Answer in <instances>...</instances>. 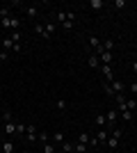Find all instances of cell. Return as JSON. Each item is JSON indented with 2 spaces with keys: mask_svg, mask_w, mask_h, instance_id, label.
Returning <instances> with one entry per match:
<instances>
[{
  "mask_svg": "<svg viewBox=\"0 0 137 153\" xmlns=\"http://www.w3.org/2000/svg\"><path fill=\"white\" fill-rule=\"evenodd\" d=\"M101 73H103L105 82H112V80H114V71H112V64H101Z\"/></svg>",
  "mask_w": 137,
  "mask_h": 153,
  "instance_id": "4",
  "label": "cell"
},
{
  "mask_svg": "<svg viewBox=\"0 0 137 153\" xmlns=\"http://www.w3.org/2000/svg\"><path fill=\"white\" fill-rule=\"evenodd\" d=\"M119 114L124 117V121H133V119H135V117H133V112H130V110H121Z\"/></svg>",
  "mask_w": 137,
  "mask_h": 153,
  "instance_id": "28",
  "label": "cell"
},
{
  "mask_svg": "<svg viewBox=\"0 0 137 153\" xmlns=\"http://www.w3.org/2000/svg\"><path fill=\"white\" fill-rule=\"evenodd\" d=\"M25 123L23 121H16V137H25Z\"/></svg>",
  "mask_w": 137,
  "mask_h": 153,
  "instance_id": "17",
  "label": "cell"
},
{
  "mask_svg": "<svg viewBox=\"0 0 137 153\" xmlns=\"http://www.w3.org/2000/svg\"><path fill=\"white\" fill-rule=\"evenodd\" d=\"M64 142H66V135L62 133V130H57V133H53V144H55V146H57V149L62 146Z\"/></svg>",
  "mask_w": 137,
  "mask_h": 153,
  "instance_id": "8",
  "label": "cell"
},
{
  "mask_svg": "<svg viewBox=\"0 0 137 153\" xmlns=\"http://www.w3.org/2000/svg\"><path fill=\"white\" fill-rule=\"evenodd\" d=\"M112 89H114V94H124V85L119 82V80H112Z\"/></svg>",
  "mask_w": 137,
  "mask_h": 153,
  "instance_id": "22",
  "label": "cell"
},
{
  "mask_svg": "<svg viewBox=\"0 0 137 153\" xmlns=\"http://www.w3.org/2000/svg\"><path fill=\"white\" fill-rule=\"evenodd\" d=\"M114 7H117V9H124L126 2H124V0H114Z\"/></svg>",
  "mask_w": 137,
  "mask_h": 153,
  "instance_id": "37",
  "label": "cell"
},
{
  "mask_svg": "<svg viewBox=\"0 0 137 153\" xmlns=\"http://www.w3.org/2000/svg\"><path fill=\"white\" fill-rule=\"evenodd\" d=\"M7 59H9V53H7V51H2V48H0V62H7Z\"/></svg>",
  "mask_w": 137,
  "mask_h": 153,
  "instance_id": "34",
  "label": "cell"
},
{
  "mask_svg": "<svg viewBox=\"0 0 137 153\" xmlns=\"http://www.w3.org/2000/svg\"><path fill=\"white\" fill-rule=\"evenodd\" d=\"M105 2L103 0H89V9H94V12H98V9H103Z\"/></svg>",
  "mask_w": 137,
  "mask_h": 153,
  "instance_id": "14",
  "label": "cell"
},
{
  "mask_svg": "<svg viewBox=\"0 0 137 153\" xmlns=\"http://www.w3.org/2000/svg\"><path fill=\"white\" fill-rule=\"evenodd\" d=\"M96 55H98V59H101V64H112L114 62V53H110V51H96Z\"/></svg>",
  "mask_w": 137,
  "mask_h": 153,
  "instance_id": "3",
  "label": "cell"
},
{
  "mask_svg": "<svg viewBox=\"0 0 137 153\" xmlns=\"http://www.w3.org/2000/svg\"><path fill=\"white\" fill-rule=\"evenodd\" d=\"M34 32H37L39 37H44V34H46V27H44V23H37V25H34Z\"/></svg>",
  "mask_w": 137,
  "mask_h": 153,
  "instance_id": "31",
  "label": "cell"
},
{
  "mask_svg": "<svg viewBox=\"0 0 137 153\" xmlns=\"http://www.w3.org/2000/svg\"><path fill=\"white\" fill-rule=\"evenodd\" d=\"M105 119H107V126L117 128V119H119V112H117V110H107V114H105Z\"/></svg>",
  "mask_w": 137,
  "mask_h": 153,
  "instance_id": "5",
  "label": "cell"
},
{
  "mask_svg": "<svg viewBox=\"0 0 137 153\" xmlns=\"http://www.w3.org/2000/svg\"><path fill=\"white\" fill-rule=\"evenodd\" d=\"M12 19V16H9ZM9 19H0V27H5V30H9Z\"/></svg>",
  "mask_w": 137,
  "mask_h": 153,
  "instance_id": "35",
  "label": "cell"
},
{
  "mask_svg": "<svg viewBox=\"0 0 137 153\" xmlns=\"http://www.w3.org/2000/svg\"><path fill=\"white\" fill-rule=\"evenodd\" d=\"M44 27H46V34H44V39H50L53 34H55V30H57V23H53V21H48V23H44Z\"/></svg>",
  "mask_w": 137,
  "mask_h": 153,
  "instance_id": "6",
  "label": "cell"
},
{
  "mask_svg": "<svg viewBox=\"0 0 137 153\" xmlns=\"http://www.w3.org/2000/svg\"><path fill=\"white\" fill-rule=\"evenodd\" d=\"M91 153H98V151H91Z\"/></svg>",
  "mask_w": 137,
  "mask_h": 153,
  "instance_id": "42",
  "label": "cell"
},
{
  "mask_svg": "<svg viewBox=\"0 0 137 153\" xmlns=\"http://www.w3.org/2000/svg\"><path fill=\"white\" fill-rule=\"evenodd\" d=\"M0 149H2V153H14V142L12 140H5L2 144H0Z\"/></svg>",
  "mask_w": 137,
  "mask_h": 153,
  "instance_id": "12",
  "label": "cell"
},
{
  "mask_svg": "<svg viewBox=\"0 0 137 153\" xmlns=\"http://www.w3.org/2000/svg\"><path fill=\"white\" fill-rule=\"evenodd\" d=\"M12 41H14V44H21V41H23V34H21V30H12Z\"/></svg>",
  "mask_w": 137,
  "mask_h": 153,
  "instance_id": "24",
  "label": "cell"
},
{
  "mask_svg": "<svg viewBox=\"0 0 137 153\" xmlns=\"http://www.w3.org/2000/svg\"><path fill=\"white\" fill-rule=\"evenodd\" d=\"M114 46H117V44H114V41H112V39H105V41H101V48H103V51H114Z\"/></svg>",
  "mask_w": 137,
  "mask_h": 153,
  "instance_id": "15",
  "label": "cell"
},
{
  "mask_svg": "<svg viewBox=\"0 0 137 153\" xmlns=\"http://www.w3.org/2000/svg\"><path fill=\"white\" fill-rule=\"evenodd\" d=\"M0 144H2V142H0Z\"/></svg>",
  "mask_w": 137,
  "mask_h": 153,
  "instance_id": "43",
  "label": "cell"
},
{
  "mask_svg": "<svg viewBox=\"0 0 137 153\" xmlns=\"http://www.w3.org/2000/svg\"><path fill=\"white\" fill-rule=\"evenodd\" d=\"M133 71H135V76H137V59L133 62Z\"/></svg>",
  "mask_w": 137,
  "mask_h": 153,
  "instance_id": "40",
  "label": "cell"
},
{
  "mask_svg": "<svg viewBox=\"0 0 137 153\" xmlns=\"http://www.w3.org/2000/svg\"><path fill=\"white\" fill-rule=\"evenodd\" d=\"M89 137H91L89 133H80L78 135V142H80V144H89Z\"/></svg>",
  "mask_w": 137,
  "mask_h": 153,
  "instance_id": "29",
  "label": "cell"
},
{
  "mask_svg": "<svg viewBox=\"0 0 137 153\" xmlns=\"http://www.w3.org/2000/svg\"><path fill=\"white\" fill-rule=\"evenodd\" d=\"M103 91H105V96H110V98H114V96H117V94H114V89H112V85L105 82V80H103Z\"/></svg>",
  "mask_w": 137,
  "mask_h": 153,
  "instance_id": "20",
  "label": "cell"
},
{
  "mask_svg": "<svg viewBox=\"0 0 137 153\" xmlns=\"http://www.w3.org/2000/svg\"><path fill=\"white\" fill-rule=\"evenodd\" d=\"M37 137H39V128L34 126V123H30V126L25 128V137H23V140H25L27 144H34V142H37Z\"/></svg>",
  "mask_w": 137,
  "mask_h": 153,
  "instance_id": "2",
  "label": "cell"
},
{
  "mask_svg": "<svg viewBox=\"0 0 137 153\" xmlns=\"http://www.w3.org/2000/svg\"><path fill=\"white\" fill-rule=\"evenodd\" d=\"M59 151H62V153H73V142H69V140H66L64 144L59 146Z\"/></svg>",
  "mask_w": 137,
  "mask_h": 153,
  "instance_id": "21",
  "label": "cell"
},
{
  "mask_svg": "<svg viewBox=\"0 0 137 153\" xmlns=\"http://www.w3.org/2000/svg\"><path fill=\"white\" fill-rule=\"evenodd\" d=\"M55 19H57V25H62V23L66 21V12H64V9H59V12L55 14Z\"/></svg>",
  "mask_w": 137,
  "mask_h": 153,
  "instance_id": "27",
  "label": "cell"
},
{
  "mask_svg": "<svg viewBox=\"0 0 137 153\" xmlns=\"http://www.w3.org/2000/svg\"><path fill=\"white\" fill-rule=\"evenodd\" d=\"M87 64H89L91 69H101V59H98L96 53H89V57H87Z\"/></svg>",
  "mask_w": 137,
  "mask_h": 153,
  "instance_id": "9",
  "label": "cell"
},
{
  "mask_svg": "<svg viewBox=\"0 0 137 153\" xmlns=\"http://www.w3.org/2000/svg\"><path fill=\"white\" fill-rule=\"evenodd\" d=\"M12 12H9V7H0V19H9Z\"/></svg>",
  "mask_w": 137,
  "mask_h": 153,
  "instance_id": "32",
  "label": "cell"
},
{
  "mask_svg": "<svg viewBox=\"0 0 137 153\" xmlns=\"http://www.w3.org/2000/svg\"><path fill=\"white\" fill-rule=\"evenodd\" d=\"M9 30H21V19L19 16H12V19H9Z\"/></svg>",
  "mask_w": 137,
  "mask_h": 153,
  "instance_id": "18",
  "label": "cell"
},
{
  "mask_svg": "<svg viewBox=\"0 0 137 153\" xmlns=\"http://www.w3.org/2000/svg\"><path fill=\"white\" fill-rule=\"evenodd\" d=\"M121 137H124V130H121V128H112V133H110V137H107V142H105V144H107V149H110V151H114V149L119 146V140H121Z\"/></svg>",
  "mask_w": 137,
  "mask_h": 153,
  "instance_id": "1",
  "label": "cell"
},
{
  "mask_svg": "<svg viewBox=\"0 0 137 153\" xmlns=\"http://www.w3.org/2000/svg\"><path fill=\"white\" fill-rule=\"evenodd\" d=\"M126 108L130 110V112H133V110H137V101H135V98H126Z\"/></svg>",
  "mask_w": 137,
  "mask_h": 153,
  "instance_id": "30",
  "label": "cell"
},
{
  "mask_svg": "<svg viewBox=\"0 0 137 153\" xmlns=\"http://www.w3.org/2000/svg\"><path fill=\"white\" fill-rule=\"evenodd\" d=\"M89 146H91V149L98 146V140H96V137H89Z\"/></svg>",
  "mask_w": 137,
  "mask_h": 153,
  "instance_id": "38",
  "label": "cell"
},
{
  "mask_svg": "<svg viewBox=\"0 0 137 153\" xmlns=\"http://www.w3.org/2000/svg\"><path fill=\"white\" fill-rule=\"evenodd\" d=\"M25 14L30 16V19H34V16H37V7H27V9H25Z\"/></svg>",
  "mask_w": 137,
  "mask_h": 153,
  "instance_id": "33",
  "label": "cell"
},
{
  "mask_svg": "<svg viewBox=\"0 0 137 153\" xmlns=\"http://www.w3.org/2000/svg\"><path fill=\"white\" fill-rule=\"evenodd\" d=\"M5 135L7 137H14V135H16V121H7L5 123Z\"/></svg>",
  "mask_w": 137,
  "mask_h": 153,
  "instance_id": "10",
  "label": "cell"
},
{
  "mask_svg": "<svg viewBox=\"0 0 137 153\" xmlns=\"http://www.w3.org/2000/svg\"><path fill=\"white\" fill-rule=\"evenodd\" d=\"M0 119H2V123H7V121H14V114L9 112V110H2V114H0Z\"/></svg>",
  "mask_w": 137,
  "mask_h": 153,
  "instance_id": "23",
  "label": "cell"
},
{
  "mask_svg": "<svg viewBox=\"0 0 137 153\" xmlns=\"http://www.w3.org/2000/svg\"><path fill=\"white\" fill-rule=\"evenodd\" d=\"M41 149H44V153H57L59 149L53 144V142H46V144H41Z\"/></svg>",
  "mask_w": 137,
  "mask_h": 153,
  "instance_id": "13",
  "label": "cell"
},
{
  "mask_svg": "<svg viewBox=\"0 0 137 153\" xmlns=\"http://www.w3.org/2000/svg\"><path fill=\"white\" fill-rule=\"evenodd\" d=\"M57 108H59V110L66 108V101H64V98H59V101H57Z\"/></svg>",
  "mask_w": 137,
  "mask_h": 153,
  "instance_id": "39",
  "label": "cell"
},
{
  "mask_svg": "<svg viewBox=\"0 0 137 153\" xmlns=\"http://www.w3.org/2000/svg\"><path fill=\"white\" fill-rule=\"evenodd\" d=\"M94 137L98 140V144H105V142H107V137H110V130H107V128H98V133L94 135Z\"/></svg>",
  "mask_w": 137,
  "mask_h": 153,
  "instance_id": "7",
  "label": "cell"
},
{
  "mask_svg": "<svg viewBox=\"0 0 137 153\" xmlns=\"http://www.w3.org/2000/svg\"><path fill=\"white\" fill-rule=\"evenodd\" d=\"M19 153H27V151H19Z\"/></svg>",
  "mask_w": 137,
  "mask_h": 153,
  "instance_id": "41",
  "label": "cell"
},
{
  "mask_svg": "<svg viewBox=\"0 0 137 153\" xmlns=\"http://www.w3.org/2000/svg\"><path fill=\"white\" fill-rule=\"evenodd\" d=\"M0 48H2V51H14V41H12V37H5L2 39V41H0Z\"/></svg>",
  "mask_w": 137,
  "mask_h": 153,
  "instance_id": "11",
  "label": "cell"
},
{
  "mask_svg": "<svg viewBox=\"0 0 137 153\" xmlns=\"http://www.w3.org/2000/svg\"><path fill=\"white\" fill-rule=\"evenodd\" d=\"M73 153H87V144H80V142H76V144H73Z\"/></svg>",
  "mask_w": 137,
  "mask_h": 153,
  "instance_id": "26",
  "label": "cell"
},
{
  "mask_svg": "<svg viewBox=\"0 0 137 153\" xmlns=\"http://www.w3.org/2000/svg\"><path fill=\"white\" fill-rule=\"evenodd\" d=\"M37 142H41V144H46V142H50V135L46 133V130H39V137H37Z\"/></svg>",
  "mask_w": 137,
  "mask_h": 153,
  "instance_id": "25",
  "label": "cell"
},
{
  "mask_svg": "<svg viewBox=\"0 0 137 153\" xmlns=\"http://www.w3.org/2000/svg\"><path fill=\"white\" fill-rule=\"evenodd\" d=\"M94 123H96L98 128H105V123H107V119H105V114H96V117H94Z\"/></svg>",
  "mask_w": 137,
  "mask_h": 153,
  "instance_id": "19",
  "label": "cell"
},
{
  "mask_svg": "<svg viewBox=\"0 0 137 153\" xmlns=\"http://www.w3.org/2000/svg\"><path fill=\"white\" fill-rule=\"evenodd\" d=\"M89 48H94V51H101V39L91 34V37H89Z\"/></svg>",
  "mask_w": 137,
  "mask_h": 153,
  "instance_id": "16",
  "label": "cell"
},
{
  "mask_svg": "<svg viewBox=\"0 0 137 153\" xmlns=\"http://www.w3.org/2000/svg\"><path fill=\"white\" fill-rule=\"evenodd\" d=\"M130 91H133V94H137V76H135V80L130 82Z\"/></svg>",
  "mask_w": 137,
  "mask_h": 153,
  "instance_id": "36",
  "label": "cell"
}]
</instances>
